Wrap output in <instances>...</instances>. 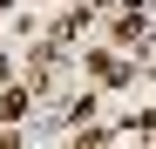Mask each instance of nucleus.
I'll use <instances>...</instances> for the list:
<instances>
[{
  "instance_id": "1",
  "label": "nucleus",
  "mask_w": 156,
  "mask_h": 149,
  "mask_svg": "<svg viewBox=\"0 0 156 149\" xmlns=\"http://www.w3.org/2000/svg\"><path fill=\"white\" fill-rule=\"evenodd\" d=\"M115 41H143V14H136V7H129V14L115 20Z\"/></svg>"
}]
</instances>
